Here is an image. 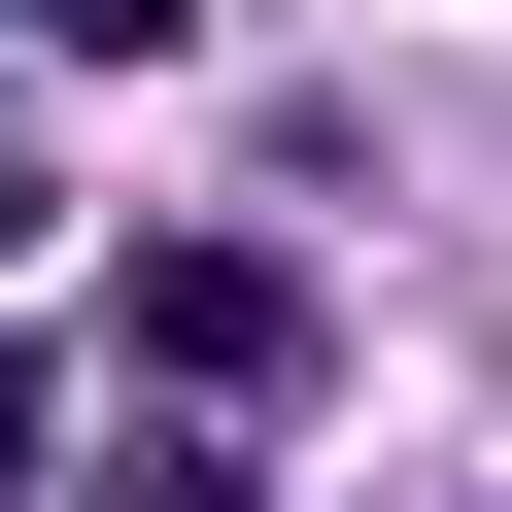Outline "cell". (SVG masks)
<instances>
[{
  "instance_id": "cell-2",
  "label": "cell",
  "mask_w": 512,
  "mask_h": 512,
  "mask_svg": "<svg viewBox=\"0 0 512 512\" xmlns=\"http://www.w3.org/2000/svg\"><path fill=\"white\" fill-rule=\"evenodd\" d=\"M69 35H205V0H69Z\"/></svg>"
},
{
  "instance_id": "cell-1",
  "label": "cell",
  "mask_w": 512,
  "mask_h": 512,
  "mask_svg": "<svg viewBox=\"0 0 512 512\" xmlns=\"http://www.w3.org/2000/svg\"><path fill=\"white\" fill-rule=\"evenodd\" d=\"M103 342H137L205 444H274V410H308V274H274V239H137V274H103Z\"/></svg>"
}]
</instances>
